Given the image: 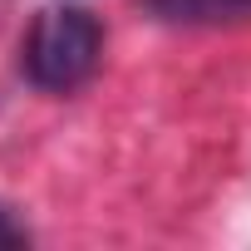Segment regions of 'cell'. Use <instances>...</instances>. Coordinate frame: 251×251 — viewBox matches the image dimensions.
Listing matches in <instances>:
<instances>
[{
  "instance_id": "cell-1",
  "label": "cell",
  "mask_w": 251,
  "mask_h": 251,
  "mask_svg": "<svg viewBox=\"0 0 251 251\" xmlns=\"http://www.w3.org/2000/svg\"><path fill=\"white\" fill-rule=\"evenodd\" d=\"M103 59V25L84 5H50L25 35V79L45 94H74Z\"/></svg>"
},
{
  "instance_id": "cell-2",
  "label": "cell",
  "mask_w": 251,
  "mask_h": 251,
  "mask_svg": "<svg viewBox=\"0 0 251 251\" xmlns=\"http://www.w3.org/2000/svg\"><path fill=\"white\" fill-rule=\"evenodd\" d=\"M163 25H241L251 20V0H138Z\"/></svg>"
},
{
  "instance_id": "cell-3",
  "label": "cell",
  "mask_w": 251,
  "mask_h": 251,
  "mask_svg": "<svg viewBox=\"0 0 251 251\" xmlns=\"http://www.w3.org/2000/svg\"><path fill=\"white\" fill-rule=\"evenodd\" d=\"M25 241H30V231L15 222L10 207H0V251H15V246H25Z\"/></svg>"
}]
</instances>
